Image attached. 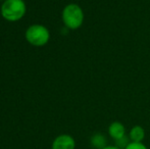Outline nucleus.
Returning a JSON list of instances; mask_svg holds the SVG:
<instances>
[{"label":"nucleus","mask_w":150,"mask_h":149,"mask_svg":"<svg viewBox=\"0 0 150 149\" xmlns=\"http://www.w3.org/2000/svg\"><path fill=\"white\" fill-rule=\"evenodd\" d=\"M61 20L64 27L69 30H78L84 24L85 13L79 4L69 3L63 7L61 12Z\"/></svg>","instance_id":"obj_1"},{"label":"nucleus","mask_w":150,"mask_h":149,"mask_svg":"<svg viewBox=\"0 0 150 149\" xmlns=\"http://www.w3.org/2000/svg\"><path fill=\"white\" fill-rule=\"evenodd\" d=\"M27 12L25 0H4L0 7L1 16L7 22H18Z\"/></svg>","instance_id":"obj_2"},{"label":"nucleus","mask_w":150,"mask_h":149,"mask_svg":"<svg viewBox=\"0 0 150 149\" xmlns=\"http://www.w3.org/2000/svg\"><path fill=\"white\" fill-rule=\"evenodd\" d=\"M25 37L29 44L35 47H42L49 42L50 32L43 25L34 24L28 27L25 33Z\"/></svg>","instance_id":"obj_3"},{"label":"nucleus","mask_w":150,"mask_h":149,"mask_svg":"<svg viewBox=\"0 0 150 149\" xmlns=\"http://www.w3.org/2000/svg\"><path fill=\"white\" fill-rule=\"evenodd\" d=\"M51 149H76V140L69 134H60L52 141Z\"/></svg>","instance_id":"obj_4"},{"label":"nucleus","mask_w":150,"mask_h":149,"mask_svg":"<svg viewBox=\"0 0 150 149\" xmlns=\"http://www.w3.org/2000/svg\"><path fill=\"white\" fill-rule=\"evenodd\" d=\"M107 132H108V136L115 142L119 141L122 138L126 137V136L128 135L125 125L122 121H111V123L109 124L108 128H107Z\"/></svg>","instance_id":"obj_5"},{"label":"nucleus","mask_w":150,"mask_h":149,"mask_svg":"<svg viewBox=\"0 0 150 149\" xmlns=\"http://www.w3.org/2000/svg\"><path fill=\"white\" fill-rule=\"evenodd\" d=\"M146 136L145 129L140 125H135L130 129L128 137L131 142H143Z\"/></svg>","instance_id":"obj_6"},{"label":"nucleus","mask_w":150,"mask_h":149,"mask_svg":"<svg viewBox=\"0 0 150 149\" xmlns=\"http://www.w3.org/2000/svg\"><path fill=\"white\" fill-rule=\"evenodd\" d=\"M106 137L102 133H95L91 136L90 143L95 149H103L107 146Z\"/></svg>","instance_id":"obj_7"},{"label":"nucleus","mask_w":150,"mask_h":149,"mask_svg":"<svg viewBox=\"0 0 150 149\" xmlns=\"http://www.w3.org/2000/svg\"><path fill=\"white\" fill-rule=\"evenodd\" d=\"M125 149H148L143 142H130Z\"/></svg>","instance_id":"obj_8"},{"label":"nucleus","mask_w":150,"mask_h":149,"mask_svg":"<svg viewBox=\"0 0 150 149\" xmlns=\"http://www.w3.org/2000/svg\"><path fill=\"white\" fill-rule=\"evenodd\" d=\"M103 149H120V148L117 147L115 145H107L106 147H104Z\"/></svg>","instance_id":"obj_9"},{"label":"nucleus","mask_w":150,"mask_h":149,"mask_svg":"<svg viewBox=\"0 0 150 149\" xmlns=\"http://www.w3.org/2000/svg\"><path fill=\"white\" fill-rule=\"evenodd\" d=\"M2 1H4V0H2Z\"/></svg>","instance_id":"obj_10"}]
</instances>
